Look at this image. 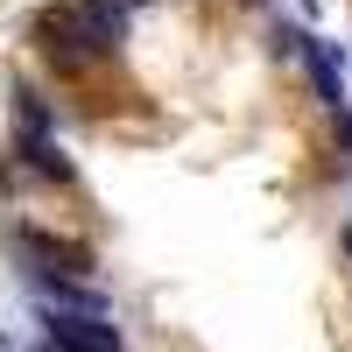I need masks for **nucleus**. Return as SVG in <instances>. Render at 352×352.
<instances>
[{
	"mask_svg": "<svg viewBox=\"0 0 352 352\" xmlns=\"http://www.w3.org/2000/svg\"><path fill=\"white\" fill-rule=\"evenodd\" d=\"M345 254H352V232H345Z\"/></svg>",
	"mask_w": 352,
	"mask_h": 352,
	"instance_id": "nucleus-4",
	"label": "nucleus"
},
{
	"mask_svg": "<svg viewBox=\"0 0 352 352\" xmlns=\"http://www.w3.org/2000/svg\"><path fill=\"white\" fill-rule=\"evenodd\" d=\"M120 8H141V0H120Z\"/></svg>",
	"mask_w": 352,
	"mask_h": 352,
	"instance_id": "nucleus-3",
	"label": "nucleus"
},
{
	"mask_svg": "<svg viewBox=\"0 0 352 352\" xmlns=\"http://www.w3.org/2000/svg\"><path fill=\"white\" fill-rule=\"evenodd\" d=\"M8 247H14L21 275L36 282V289H71V282H92V268H99V261L85 254L78 240H56V232H43V226H14V232H8Z\"/></svg>",
	"mask_w": 352,
	"mask_h": 352,
	"instance_id": "nucleus-1",
	"label": "nucleus"
},
{
	"mask_svg": "<svg viewBox=\"0 0 352 352\" xmlns=\"http://www.w3.org/2000/svg\"><path fill=\"white\" fill-rule=\"evenodd\" d=\"M36 43L56 56V64H71V71H78V64H92V56H106V50L92 43V28L78 21L71 0H64V8H43V14H36Z\"/></svg>",
	"mask_w": 352,
	"mask_h": 352,
	"instance_id": "nucleus-2",
	"label": "nucleus"
}]
</instances>
